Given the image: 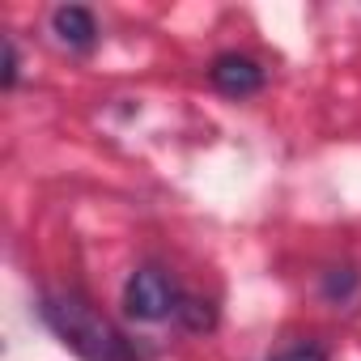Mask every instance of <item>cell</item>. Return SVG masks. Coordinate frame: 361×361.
I'll return each instance as SVG.
<instances>
[{"instance_id":"6da1fadb","label":"cell","mask_w":361,"mask_h":361,"mask_svg":"<svg viewBox=\"0 0 361 361\" xmlns=\"http://www.w3.org/2000/svg\"><path fill=\"white\" fill-rule=\"evenodd\" d=\"M39 314L60 336V344H68L85 361H140L132 340L77 293H43Z\"/></svg>"},{"instance_id":"7a4b0ae2","label":"cell","mask_w":361,"mask_h":361,"mask_svg":"<svg viewBox=\"0 0 361 361\" xmlns=\"http://www.w3.org/2000/svg\"><path fill=\"white\" fill-rule=\"evenodd\" d=\"M178 306H183V293H178V285H174L161 268L145 264V268H136V272L128 276L123 310H128L136 323H161V319L178 314Z\"/></svg>"},{"instance_id":"3957f363","label":"cell","mask_w":361,"mask_h":361,"mask_svg":"<svg viewBox=\"0 0 361 361\" xmlns=\"http://www.w3.org/2000/svg\"><path fill=\"white\" fill-rule=\"evenodd\" d=\"M209 77H213V85H217L221 94H230V98H247V94H259V90H264V68H259L251 56H238V51L217 56L213 68H209Z\"/></svg>"},{"instance_id":"277c9868","label":"cell","mask_w":361,"mask_h":361,"mask_svg":"<svg viewBox=\"0 0 361 361\" xmlns=\"http://www.w3.org/2000/svg\"><path fill=\"white\" fill-rule=\"evenodd\" d=\"M51 30H56V39H60L68 51H90V47L98 43V22H94V13L81 9V5H60V9L51 13Z\"/></svg>"},{"instance_id":"5b68a950","label":"cell","mask_w":361,"mask_h":361,"mask_svg":"<svg viewBox=\"0 0 361 361\" xmlns=\"http://www.w3.org/2000/svg\"><path fill=\"white\" fill-rule=\"evenodd\" d=\"M353 289H357V272H353V268H331V272L323 276V293H327V302H348Z\"/></svg>"},{"instance_id":"8992f818","label":"cell","mask_w":361,"mask_h":361,"mask_svg":"<svg viewBox=\"0 0 361 361\" xmlns=\"http://www.w3.org/2000/svg\"><path fill=\"white\" fill-rule=\"evenodd\" d=\"M178 319H183L188 327H196V331H200V327H209V323H213V310H209V306H200V302H192V298H183V306H178Z\"/></svg>"},{"instance_id":"52a82bcc","label":"cell","mask_w":361,"mask_h":361,"mask_svg":"<svg viewBox=\"0 0 361 361\" xmlns=\"http://www.w3.org/2000/svg\"><path fill=\"white\" fill-rule=\"evenodd\" d=\"M268 361H327V353L319 344H293V348H285V353H276Z\"/></svg>"},{"instance_id":"ba28073f","label":"cell","mask_w":361,"mask_h":361,"mask_svg":"<svg viewBox=\"0 0 361 361\" xmlns=\"http://www.w3.org/2000/svg\"><path fill=\"white\" fill-rule=\"evenodd\" d=\"M0 85L5 90L18 85V47H13V39H5V73H0Z\"/></svg>"}]
</instances>
